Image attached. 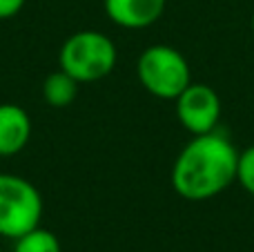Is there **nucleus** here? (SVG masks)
Returning <instances> with one entry per match:
<instances>
[{"instance_id": "1", "label": "nucleus", "mask_w": 254, "mask_h": 252, "mask_svg": "<svg viewBox=\"0 0 254 252\" xmlns=\"http://www.w3.org/2000/svg\"><path fill=\"white\" fill-rule=\"evenodd\" d=\"M239 152L221 132L196 134L172 165V188L185 201H207L237 181Z\"/></svg>"}, {"instance_id": "2", "label": "nucleus", "mask_w": 254, "mask_h": 252, "mask_svg": "<svg viewBox=\"0 0 254 252\" xmlns=\"http://www.w3.org/2000/svg\"><path fill=\"white\" fill-rule=\"evenodd\" d=\"M119 52L110 36L96 29H83L67 36L58 52V65L76 83H96L114 71Z\"/></svg>"}, {"instance_id": "3", "label": "nucleus", "mask_w": 254, "mask_h": 252, "mask_svg": "<svg viewBox=\"0 0 254 252\" xmlns=\"http://www.w3.org/2000/svg\"><path fill=\"white\" fill-rule=\"evenodd\" d=\"M136 76L145 92L161 101H174L192 83L188 58L172 45H152L143 49L136 61Z\"/></svg>"}, {"instance_id": "4", "label": "nucleus", "mask_w": 254, "mask_h": 252, "mask_svg": "<svg viewBox=\"0 0 254 252\" xmlns=\"http://www.w3.org/2000/svg\"><path fill=\"white\" fill-rule=\"evenodd\" d=\"M43 196L25 177L0 172V237L18 239L40 226Z\"/></svg>"}, {"instance_id": "5", "label": "nucleus", "mask_w": 254, "mask_h": 252, "mask_svg": "<svg viewBox=\"0 0 254 252\" xmlns=\"http://www.w3.org/2000/svg\"><path fill=\"white\" fill-rule=\"evenodd\" d=\"M176 119L192 136L214 132L221 121V98L205 83H190L174 98Z\"/></svg>"}, {"instance_id": "6", "label": "nucleus", "mask_w": 254, "mask_h": 252, "mask_svg": "<svg viewBox=\"0 0 254 252\" xmlns=\"http://www.w3.org/2000/svg\"><path fill=\"white\" fill-rule=\"evenodd\" d=\"M167 0H103L105 13L123 29H147L161 20Z\"/></svg>"}, {"instance_id": "7", "label": "nucleus", "mask_w": 254, "mask_h": 252, "mask_svg": "<svg viewBox=\"0 0 254 252\" xmlns=\"http://www.w3.org/2000/svg\"><path fill=\"white\" fill-rule=\"evenodd\" d=\"M31 138V119L25 107L0 103V156H16Z\"/></svg>"}, {"instance_id": "8", "label": "nucleus", "mask_w": 254, "mask_h": 252, "mask_svg": "<svg viewBox=\"0 0 254 252\" xmlns=\"http://www.w3.org/2000/svg\"><path fill=\"white\" fill-rule=\"evenodd\" d=\"M78 85L69 74H65L63 69H56L52 74H47V78L43 80V98L49 107H67L76 101L78 96Z\"/></svg>"}, {"instance_id": "9", "label": "nucleus", "mask_w": 254, "mask_h": 252, "mask_svg": "<svg viewBox=\"0 0 254 252\" xmlns=\"http://www.w3.org/2000/svg\"><path fill=\"white\" fill-rule=\"evenodd\" d=\"M11 252H63V248L58 237L52 230H47L43 226H36L34 230L13 239Z\"/></svg>"}, {"instance_id": "10", "label": "nucleus", "mask_w": 254, "mask_h": 252, "mask_svg": "<svg viewBox=\"0 0 254 252\" xmlns=\"http://www.w3.org/2000/svg\"><path fill=\"white\" fill-rule=\"evenodd\" d=\"M237 183L254 196V145L246 147L239 152V163H237Z\"/></svg>"}, {"instance_id": "11", "label": "nucleus", "mask_w": 254, "mask_h": 252, "mask_svg": "<svg viewBox=\"0 0 254 252\" xmlns=\"http://www.w3.org/2000/svg\"><path fill=\"white\" fill-rule=\"evenodd\" d=\"M27 0H0V20H7L13 18L22 7H25Z\"/></svg>"}, {"instance_id": "12", "label": "nucleus", "mask_w": 254, "mask_h": 252, "mask_svg": "<svg viewBox=\"0 0 254 252\" xmlns=\"http://www.w3.org/2000/svg\"><path fill=\"white\" fill-rule=\"evenodd\" d=\"M250 27H252V36H254V11H252V22H250Z\"/></svg>"}]
</instances>
